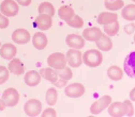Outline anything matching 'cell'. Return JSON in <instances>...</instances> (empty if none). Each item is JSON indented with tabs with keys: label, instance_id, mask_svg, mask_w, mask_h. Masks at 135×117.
Segmentation results:
<instances>
[{
	"label": "cell",
	"instance_id": "33",
	"mask_svg": "<svg viewBox=\"0 0 135 117\" xmlns=\"http://www.w3.org/2000/svg\"><path fill=\"white\" fill-rule=\"evenodd\" d=\"M42 116H44V117H47V116L55 117V116H56V112H55V110H54V109L48 108V109H46V110L42 113Z\"/></svg>",
	"mask_w": 135,
	"mask_h": 117
},
{
	"label": "cell",
	"instance_id": "12",
	"mask_svg": "<svg viewBox=\"0 0 135 117\" xmlns=\"http://www.w3.org/2000/svg\"><path fill=\"white\" fill-rule=\"evenodd\" d=\"M65 43L72 49H81L85 46V38L78 34H69L65 38Z\"/></svg>",
	"mask_w": 135,
	"mask_h": 117
},
{
	"label": "cell",
	"instance_id": "30",
	"mask_svg": "<svg viewBox=\"0 0 135 117\" xmlns=\"http://www.w3.org/2000/svg\"><path fill=\"white\" fill-rule=\"evenodd\" d=\"M68 25L72 28H81L84 26V20L78 15H74V17L70 21H68Z\"/></svg>",
	"mask_w": 135,
	"mask_h": 117
},
{
	"label": "cell",
	"instance_id": "40",
	"mask_svg": "<svg viewBox=\"0 0 135 117\" xmlns=\"http://www.w3.org/2000/svg\"><path fill=\"white\" fill-rule=\"evenodd\" d=\"M132 1H133V2H135V0H132Z\"/></svg>",
	"mask_w": 135,
	"mask_h": 117
},
{
	"label": "cell",
	"instance_id": "24",
	"mask_svg": "<svg viewBox=\"0 0 135 117\" xmlns=\"http://www.w3.org/2000/svg\"><path fill=\"white\" fill-rule=\"evenodd\" d=\"M121 15L126 20H135V4H128L127 7H124L122 9Z\"/></svg>",
	"mask_w": 135,
	"mask_h": 117
},
{
	"label": "cell",
	"instance_id": "37",
	"mask_svg": "<svg viewBox=\"0 0 135 117\" xmlns=\"http://www.w3.org/2000/svg\"><path fill=\"white\" fill-rule=\"evenodd\" d=\"M130 99L132 101H135V87L130 92Z\"/></svg>",
	"mask_w": 135,
	"mask_h": 117
},
{
	"label": "cell",
	"instance_id": "23",
	"mask_svg": "<svg viewBox=\"0 0 135 117\" xmlns=\"http://www.w3.org/2000/svg\"><path fill=\"white\" fill-rule=\"evenodd\" d=\"M107 76L109 79L114 80V81H119L122 79V76H123V73L121 70L120 67L114 65V66H110L107 70Z\"/></svg>",
	"mask_w": 135,
	"mask_h": 117
},
{
	"label": "cell",
	"instance_id": "16",
	"mask_svg": "<svg viewBox=\"0 0 135 117\" xmlns=\"http://www.w3.org/2000/svg\"><path fill=\"white\" fill-rule=\"evenodd\" d=\"M40 75L41 77H43L44 79H46L47 81H49L50 83L53 84H56L59 80V77L57 75V71L56 69L52 68V67H44V68H41L40 70Z\"/></svg>",
	"mask_w": 135,
	"mask_h": 117
},
{
	"label": "cell",
	"instance_id": "36",
	"mask_svg": "<svg viewBox=\"0 0 135 117\" xmlns=\"http://www.w3.org/2000/svg\"><path fill=\"white\" fill-rule=\"evenodd\" d=\"M18 4L23 5V7H28L31 3V0H16Z\"/></svg>",
	"mask_w": 135,
	"mask_h": 117
},
{
	"label": "cell",
	"instance_id": "1",
	"mask_svg": "<svg viewBox=\"0 0 135 117\" xmlns=\"http://www.w3.org/2000/svg\"><path fill=\"white\" fill-rule=\"evenodd\" d=\"M108 114L114 117L133 116L134 108L130 100H126L123 102H113L108 105Z\"/></svg>",
	"mask_w": 135,
	"mask_h": 117
},
{
	"label": "cell",
	"instance_id": "13",
	"mask_svg": "<svg viewBox=\"0 0 135 117\" xmlns=\"http://www.w3.org/2000/svg\"><path fill=\"white\" fill-rule=\"evenodd\" d=\"M36 26L42 30V31H45V30H48L53 25V19H52V16H49L47 14H40L38 17L36 18Z\"/></svg>",
	"mask_w": 135,
	"mask_h": 117
},
{
	"label": "cell",
	"instance_id": "31",
	"mask_svg": "<svg viewBox=\"0 0 135 117\" xmlns=\"http://www.w3.org/2000/svg\"><path fill=\"white\" fill-rule=\"evenodd\" d=\"M10 74H9V69L4 66H0V85L6 83L9 80Z\"/></svg>",
	"mask_w": 135,
	"mask_h": 117
},
{
	"label": "cell",
	"instance_id": "20",
	"mask_svg": "<svg viewBox=\"0 0 135 117\" xmlns=\"http://www.w3.org/2000/svg\"><path fill=\"white\" fill-rule=\"evenodd\" d=\"M32 44L35 46L36 49L38 50H42L46 47L47 45V37L44 33L42 32H37L32 37Z\"/></svg>",
	"mask_w": 135,
	"mask_h": 117
},
{
	"label": "cell",
	"instance_id": "15",
	"mask_svg": "<svg viewBox=\"0 0 135 117\" xmlns=\"http://www.w3.org/2000/svg\"><path fill=\"white\" fill-rule=\"evenodd\" d=\"M118 18V15L116 13H110V12H102L97 18L98 24L105 26V25H109L113 24L115 21H117Z\"/></svg>",
	"mask_w": 135,
	"mask_h": 117
},
{
	"label": "cell",
	"instance_id": "9",
	"mask_svg": "<svg viewBox=\"0 0 135 117\" xmlns=\"http://www.w3.org/2000/svg\"><path fill=\"white\" fill-rule=\"evenodd\" d=\"M64 93L68 97L71 98H79L85 94V86L80 83H72L68 85L64 90Z\"/></svg>",
	"mask_w": 135,
	"mask_h": 117
},
{
	"label": "cell",
	"instance_id": "4",
	"mask_svg": "<svg viewBox=\"0 0 135 117\" xmlns=\"http://www.w3.org/2000/svg\"><path fill=\"white\" fill-rule=\"evenodd\" d=\"M18 4L14 0H3L0 4V12L7 17H12L18 13Z\"/></svg>",
	"mask_w": 135,
	"mask_h": 117
},
{
	"label": "cell",
	"instance_id": "11",
	"mask_svg": "<svg viewBox=\"0 0 135 117\" xmlns=\"http://www.w3.org/2000/svg\"><path fill=\"white\" fill-rule=\"evenodd\" d=\"M12 40L14 43L20 44V45L27 44L30 41V33L26 29H17L13 32Z\"/></svg>",
	"mask_w": 135,
	"mask_h": 117
},
{
	"label": "cell",
	"instance_id": "38",
	"mask_svg": "<svg viewBox=\"0 0 135 117\" xmlns=\"http://www.w3.org/2000/svg\"><path fill=\"white\" fill-rule=\"evenodd\" d=\"M6 107H7L6 102L3 101V100H1V99H0V111H3V110L6 109Z\"/></svg>",
	"mask_w": 135,
	"mask_h": 117
},
{
	"label": "cell",
	"instance_id": "6",
	"mask_svg": "<svg viewBox=\"0 0 135 117\" xmlns=\"http://www.w3.org/2000/svg\"><path fill=\"white\" fill-rule=\"evenodd\" d=\"M24 110L28 116H38L42 111V103L38 99H29L24 105Z\"/></svg>",
	"mask_w": 135,
	"mask_h": 117
},
{
	"label": "cell",
	"instance_id": "8",
	"mask_svg": "<svg viewBox=\"0 0 135 117\" xmlns=\"http://www.w3.org/2000/svg\"><path fill=\"white\" fill-rule=\"evenodd\" d=\"M66 62L71 67H79L83 63V54L78 49H70L66 52Z\"/></svg>",
	"mask_w": 135,
	"mask_h": 117
},
{
	"label": "cell",
	"instance_id": "7",
	"mask_svg": "<svg viewBox=\"0 0 135 117\" xmlns=\"http://www.w3.org/2000/svg\"><path fill=\"white\" fill-rule=\"evenodd\" d=\"M2 100L8 107H15L20 101V94L15 88H7L2 94Z\"/></svg>",
	"mask_w": 135,
	"mask_h": 117
},
{
	"label": "cell",
	"instance_id": "18",
	"mask_svg": "<svg viewBox=\"0 0 135 117\" xmlns=\"http://www.w3.org/2000/svg\"><path fill=\"white\" fill-rule=\"evenodd\" d=\"M17 52V49L13 44H4L0 48V55L6 60H12Z\"/></svg>",
	"mask_w": 135,
	"mask_h": 117
},
{
	"label": "cell",
	"instance_id": "10",
	"mask_svg": "<svg viewBox=\"0 0 135 117\" xmlns=\"http://www.w3.org/2000/svg\"><path fill=\"white\" fill-rule=\"evenodd\" d=\"M123 65L126 74L131 78H135V51L130 52L126 57Z\"/></svg>",
	"mask_w": 135,
	"mask_h": 117
},
{
	"label": "cell",
	"instance_id": "21",
	"mask_svg": "<svg viewBox=\"0 0 135 117\" xmlns=\"http://www.w3.org/2000/svg\"><path fill=\"white\" fill-rule=\"evenodd\" d=\"M58 15L59 17L64 20V21H70L73 17H74V10L71 8V7H68V5H62L59 8V11H58Z\"/></svg>",
	"mask_w": 135,
	"mask_h": 117
},
{
	"label": "cell",
	"instance_id": "34",
	"mask_svg": "<svg viewBox=\"0 0 135 117\" xmlns=\"http://www.w3.org/2000/svg\"><path fill=\"white\" fill-rule=\"evenodd\" d=\"M135 30V25L134 24H129L124 27V31L128 33V34H132V33L134 32Z\"/></svg>",
	"mask_w": 135,
	"mask_h": 117
},
{
	"label": "cell",
	"instance_id": "28",
	"mask_svg": "<svg viewBox=\"0 0 135 117\" xmlns=\"http://www.w3.org/2000/svg\"><path fill=\"white\" fill-rule=\"evenodd\" d=\"M104 32L108 36H115L118 32H119V23L115 21L113 24H109V25H105L104 26Z\"/></svg>",
	"mask_w": 135,
	"mask_h": 117
},
{
	"label": "cell",
	"instance_id": "2",
	"mask_svg": "<svg viewBox=\"0 0 135 117\" xmlns=\"http://www.w3.org/2000/svg\"><path fill=\"white\" fill-rule=\"evenodd\" d=\"M83 62L89 67H98L102 64L103 57L99 50L97 49H90L83 54Z\"/></svg>",
	"mask_w": 135,
	"mask_h": 117
},
{
	"label": "cell",
	"instance_id": "3",
	"mask_svg": "<svg viewBox=\"0 0 135 117\" xmlns=\"http://www.w3.org/2000/svg\"><path fill=\"white\" fill-rule=\"evenodd\" d=\"M47 64L54 69H61L66 66V58L61 52H55L47 58Z\"/></svg>",
	"mask_w": 135,
	"mask_h": 117
},
{
	"label": "cell",
	"instance_id": "17",
	"mask_svg": "<svg viewBox=\"0 0 135 117\" xmlns=\"http://www.w3.org/2000/svg\"><path fill=\"white\" fill-rule=\"evenodd\" d=\"M9 71L15 76H22L25 73V67L22 61L13 58L9 63Z\"/></svg>",
	"mask_w": 135,
	"mask_h": 117
},
{
	"label": "cell",
	"instance_id": "35",
	"mask_svg": "<svg viewBox=\"0 0 135 117\" xmlns=\"http://www.w3.org/2000/svg\"><path fill=\"white\" fill-rule=\"evenodd\" d=\"M66 80H63V79H60L59 78V80H58V82L56 83V84H54V85H56L57 87H63L64 85H66Z\"/></svg>",
	"mask_w": 135,
	"mask_h": 117
},
{
	"label": "cell",
	"instance_id": "29",
	"mask_svg": "<svg viewBox=\"0 0 135 117\" xmlns=\"http://www.w3.org/2000/svg\"><path fill=\"white\" fill-rule=\"evenodd\" d=\"M57 75L60 79H63V80H66V81H69L70 79H72V70L70 68H68V67H64V68H61V69H57Z\"/></svg>",
	"mask_w": 135,
	"mask_h": 117
},
{
	"label": "cell",
	"instance_id": "22",
	"mask_svg": "<svg viewBox=\"0 0 135 117\" xmlns=\"http://www.w3.org/2000/svg\"><path fill=\"white\" fill-rule=\"evenodd\" d=\"M97 46L102 51H109L113 47V42L110 41L109 36L107 34H102L101 38L97 41Z\"/></svg>",
	"mask_w": 135,
	"mask_h": 117
},
{
	"label": "cell",
	"instance_id": "14",
	"mask_svg": "<svg viewBox=\"0 0 135 117\" xmlns=\"http://www.w3.org/2000/svg\"><path fill=\"white\" fill-rule=\"evenodd\" d=\"M101 36H102V31L97 27L85 29L83 32V37L89 42H97L101 38Z\"/></svg>",
	"mask_w": 135,
	"mask_h": 117
},
{
	"label": "cell",
	"instance_id": "25",
	"mask_svg": "<svg viewBox=\"0 0 135 117\" xmlns=\"http://www.w3.org/2000/svg\"><path fill=\"white\" fill-rule=\"evenodd\" d=\"M124 5L123 0H105V8L110 11H117Z\"/></svg>",
	"mask_w": 135,
	"mask_h": 117
},
{
	"label": "cell",
	"instance_id": "39",
	"mask_svg": "<svg viewBox=\"0 0 135 117\" xmlns=\"http://www.w3.org/2000/svg\"><path fill=\"white\" fill-rule=\"evenodd\" d=\"M134 42H135V34H134Z\"/></svg>",
	"mask_w": 135,
	"mask_h": 117
},
{
	"label": "cell",
	"instance_id": "5",
	"mask_svg": "<svg viewBox=\"0 0 135 117\" xmlns=\"http://www.w3.org/2000/svg\"><path fill=\"white\" fill-rule=\"evenodd\" d=\"M112 103V97L110 96H103L99 98L97 101H94L91 107H90V112L91 114H99L103 110H105L109 104Z\"/></svg>",
	"mask_w": 135,
	"mask_h": 117
},
{
	"label": "cell",
	"instance_id": "32",
	"mask_svg": "<svg viewBox=\"0 0 135 117\" xmlns=\"http://www.w3.org/2000/svg\"><path fill=\"white\" fill-rule=\"evenodd\" d=\"M9 26V19L7 16H4L0 12V29H6Z\"/></svg>",
	"mask_w": 135,
	"mask_h": 117
},
{
	"label": "cell",
	"instance_id": "41",
	"mask_svg": "<svg viewBox=\"0 0 135 117\" xmlns=\"http://www.w3.org/2000/svg\"><path fill=\"white\" fill-rule=\"evenodd\" d=\"M0 46H1V43H0Z\"/></svg>",
	"mask_w": 135,
	"mask_h": 117
},
{
	"label": "cell",
	"instance_id": "19",
	"mask_svg": "<svg viewBox=\"0 0 135 117\" xmlns=\"http://www.w3.org/2000/svg\"><path fill=\"white\" fill-rule=\"evenodd\" d=\"M41 82V75L36 70H29L25 75V83L28 86H37Z\"/></svg>",
	"mask_w": 135,
	"mask_h": 117
},
{
	"label": "cell",
	"instance_id": "26",
	"mask_svg": "<svg viewBox=\"0 0 135 117\" xmlns=\"http://www.w3.org/2000/svg\"><path fill=\"white\" fill-rule=\"evenodd\" d=\"M39 13L40 14H47L49 16H54L55 14V9H54V5L49 2H43L39 5Z\"/></svg>",
	"mask_w": 135,
	"mask_h": 117
},
{
	"label": "cell",
	"instance_id": "27",
	"mask_svg": "<svg viewBox=\"0 0 135 117\" xmlns=\"http://www.w3.org/2000/svg\"><path fill=\"white\" fill-rule=\"evenodd\" d=\"M45 99H46V102H47L49 105L56 104L57 99H58V94H57L56 88H48L47 92H46Z\"/></svg>",
	"mask_w": 135,
	"mask_h": 117
}]
</instances>
